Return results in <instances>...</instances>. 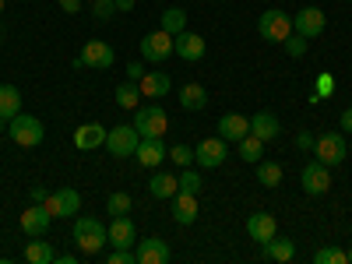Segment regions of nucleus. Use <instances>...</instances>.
I'll use <instances>...</instances> for the list:
<instances>
[{
    "label": "nucleus",
    "instance_id": "1a4fd4ad",
    "mask_svg": "<svg viewBox=\"0 0 352 264\" xmlns=\"http://www.w3.org/2000/svg\"><path fill=\"white\" fill-rule=\"evenodd\" d=\"M328 28V14L320 11V8H300L296 11V18H292V32H300L303 39H317L320 32Z\"/></svg>",
    "mask_w": 352,
    "mask_h": 264
},
{
    "label": "nucleus",
    "instance_id": "a211bd4d",
    "mask_svg": "<svg viewBox=\"0 0 352 264\" xmlns=\"http://www.w3.org/2000/svg\"><path fill=\"white\" fill-rule=\"evenodd\" d=\"M247 134H250V116H243V113H226L219 120V138L229 141V144H236Z\"/></svg>",
    "mask_w": 352,
    "mask_h": 264
},
{
    "label": "nucleus",
    "instance_id": "9d476101",
    "mask_svg": "<svg viewBox=\"0 0 352 264\" xmlns=\"http://www.w3.org/2000/svg\"><path fill=\"white\" fill-rule=\"evenodd\" d=\"M300 184H303V190L310 194V197H317V194H328L331 190V166H324V162H307L303 166V173H300Z\"/></svg>",
    "mask_w": 352,
    "mask_h": 264
},
{
    "label": "nucleus",
    "instance_id": "20e7f679",
    "mask_svg": "<svg viewBox=\"0 0 352 264\" xmlns=\"http://www.w3.org/2000/svg\"><path fill=\"white\" fill-rule=\"evenodd\" d=\"M257 32H261L264 43H285V39L292 36V18H289L285 11L272 8V11H264V14H261Z\"/></svg>",
    "mask_w": 352,
    "mask_h": 264
},
{
    "label": "nucleus",
    "instance_id": "c9c22d12",
    "mask_svg": "<svg viewBox=\"0 0 352 264\" xmlns=\"http://www.w3.org/2000/svg\"><path fill=\"white\" fill-rule=\"evenodd\" d=\"M169 159H173L176 166H194V148H190V144H173Z\"/></svg>",
    "mask_w": 352,
    "mask_h": 264
},
{
    "label": "nucleus",
    "instance_id": "7ed1b4c3",
    "mask_svg": "<svg viewBox=\"0 0 352 264\" xmlns=\"http://www.w3.org/2000/svg\"><path fill=\"white\" fill-rule=\"evenodd\" d=\"M138 141H141L138 127H134V124H120V127L106 131V152H109L113 159H134Z\"/></svg>",
    "mask_w": 352,
    "mask_h": 264
},
{
    "label": "nucleus",
    "instance_id": "cd10ccee",
    "mask_svg": "<svg viewBox=\"0 0 352 264\" xmlns=\"http://www.w3.org/2000/svg\"><path fill=\"white\" fill-rule=\"evenodd\" d=\"M116 106L120 109H138L141 106V88H138V81H124V85H116Z\"/></svg>",
    "mask_w": 352,
    "mask_h": 264
},
{
    "label": "nucleus",
    "instance_id": "c85d7f7f",
    "mask_svg": "<svg viewBox=\"0 0 352 264\" xmlns=\"http://www.w3.org/2000/svg\"><path fill=\"white\" fill-rule=\"evenodd\" d=\"M25 261L28 264H53L56 261V250L46 240H32V243L25 247Z\"/></svg>",
    "mask_w": 352,
    "mask_h": 264
},
{
    "label": "nucleus",
    "instance_id": "c756f323",
    "mask_svg": "<svg viewBox=\"0 0 352 264\" xmlns=\"http://www.w3.org/2000/svg\"><path fill=\"white\" fill-rule=\"evenodd\" d=\"M257 180H261V187L275 190V187L282 184V166L272 162V159H261V162H257Z\"/></svg>",
    "mask_w": 352,
    "mask_h": 264
},
{
    "label": "nucleus",
    "instance_id": "f03ea898",
    "mask_svg": "<svg viewBox=\"0 0 352 264\" xmlns=\"http://www.w3.org/2000/svg\"><path fill=\"white\" fill-rule=\"evenodd\" d=\"M8 134L14 144H21V148H36V144H43L46 138V127L39 116H28V113H18L8 120Z\"/></svg>",
    "mask_w": 352,
    "mask_h": 264
},
{
    "label": "nucleus",
    "instance_id": "ea45409f",
    "mask_svg": "<svg viewBox=\"0 0 352 264\" xmlns=\"http://www.w3.org/2000/svg\"><path fill=\"white\" fill-rule=\"evenodd\" d=\"M106 264H138V257H134L131 250H116V247H113V254H109Z\"/></svg>",
    "mask_w": 352,
    "mask_h": 264
},
{
    "label": "nucleus",
    "instance_id": "aec40b11",
    "mask_svg": "<svg viewBox=\"0 0 352 264\" xmlns=\"http://www.w3.org/2000/svg\"><path fill=\"white\" fill-rule=\"evenodd\" d=\"M250 134H254V138H261L264 144H268V141H275V138L282 134L278 116H275V113H268V109L254 113V116H250Z\"/></svg>",
    "mask_w": 352,
    "mask_h": 264
},
{
    "label": "nucleus",
    "instance_id": "ddd939ff",
    "mask_svg": "<svg viewBox=\"0 0 352 264\" xmlns=\"http://www.w3.org/2000/svg\"><path fill=\"white\" fill-rule=\"evenodd\" d=\"M134 257H138V264H169L173 250H169V243L159 240V236H144V240H138Z\"/></svg>",
    "mask_w": 352,
    "mask_h": 264
},
{
    "label": "nucleus",
    "instance_id": "de8ad7c7",
    "mask_svg": "<svg viewBox=\"0 0 352 264\" xmlns=\"http://www.w3.org/2000/svg\"><path fill=\"white\" fill-rule=\"evenodd\" d=\"M8 131V120H4V116H0V134H4Z\"/></svg>",
    "mask_w": 352,
    "mask_h": 264
},
{
    "label": "nucleus",
    "instance_id": "0eeeda50",
    "mask_svg": "<svg viewBox=\"0 0 352 264\" xmlns=\"http://www.w3.org/2000/svg\"><path fill=\"white\" fill-rule=\"evenodd\" d=\"M43 204L53 219H74L78 208H81V194L74 187H60V190H50Z\"/></svg>",
    "mask_w": 352,
    "mask_h": 264
},
{
    "label": "nucleus",
    "instance_id": "4c0bfd02",
    "mask_svg": "<svg viewBox=\"0 0 352 264\" xmlns=\"http://www.w3.org/2000/svg\"><path fill=\"white\" fill-rule=\"evenodd\" d=\"M92 11H96L99 21H109L116 14V0H92Z\"/></svg>",
    "mask_w": 352,
    "mask_h": 264
},
{
    "label": "nucleus",
    "instance_id": "f704fd0d",
    "mask_svg": "<svg viewBox=\"0 0 352 264\" xmlns=\"http://www.w3.org/2000/svg\"><path fill=\"white\" fill-rule=\"evenodd\" d=\"M176 180H180V190H187V194H201V184H204V176H201L197 169L184 166V173L176 176Z\"/></svg>",
    "mask_w": 352,
    "mask_h": 264
},
{
    "label": "nucleus",
    "instance_id": "58836bf2",
    "mask_svg": "<svg viewBox=\"0 0 352 264\" xmlns=\"http://www.w3.org/2000/svg\"><path fill=\"white\" fill-rule=\"evenodd\" d=\"M307 43H310V39H303L300 32H292V36L285 39V50H289V56H303V53H307Z\"/></svg>",
    "mask_w": 352,
    "mask_h": 264
},
{
    "label": "nucleus",
    "instance_id": "a18cd8bd",
    "mask_svg": "<svg viewBox=\"0 0 352 264\" xmlns=\"http://www.w3.org/2000/svg\"><path fill=\"white\" fill-rule=\"evenodd\" d=\"M342 131H345V134H352V106H349V109H342Z\"/></svg>",
    "mask_w": 352,
    "mask_h": 264
},
{
    "label": "nucleus",
    "instance_id": "4468645a",
    "mask_svg": "<svg viewBox=\"0 0 352 264\" xmlns=\"http://www.w3.org/2000/svg\"><path fill=\"white\" fill-rule=\"evenodd\" d=\"M173 53L180 56V60H187V64H197V60H204V36H197V32H184L173 39Z\"/></svg>",
    "mask_w": 352,
    "mask_h": 264
},
{
    "label": "nucleus",
    "instance_id": "a19ab883",
    "mask_svg": "<svg viewBox=\"0 0 352 264\" xmlns=\"http://www.w3.org/2000/svg\"><path fill=\"white\" fill-rule=\"evenodd\" d=\"M314 141H317L314 134H307V131H300V134H296V148H303V152H314Z\"/></svg>",
    "mask_w": 352,
    "mask_h": 264
},
{
    "label": "nucleus",
    "instance_id": "2eb2a0df",
    "mask_svg": "<svg viewBox=\"0 0 352 264\" xmlns=\"http://www.w3.org/2000/svg\"><path fill=\"white\" fill-rule=\"evenodd\" d=\"M247 236L254 240V243H268L272 236H278V222L268 215V212H254L250 219H247Z\"/></svg>",
    "mask_w": 352,
    "mask_h": 264
},
{
    "label": "nucleus",
    "instance_id": "f257e3e1",
    "mask_svg": "<svg viewBox=\"0 0 352 264\" xmlns=\"http://www.w3.org/2000/svg\"><path fill=\"white\" fill-rule=\"evenodd\" d=\"M74 247L81 250V254H88V257H96L106 243H109V232H106V226L96 219V215H81V219H74Z\"/></svg>",
    "mask_w": 352,
    "mask_h": 264
},
{
    "label": "nucleus",
    "instance_id": "79ce46f5",
    "mask_svg": "<svg viewBox=\"0 0 352 264\" xmlns=\"http://www.w3.org/2000/svg\"><path fill=\"white\" fill-rule=\"evenodd\" d=\"M127 78H131V81H141V78H144V64H141V60H131V64H127Z\"/></svg>",
    "mask_w": 352,
    "mask_h": 264
},
{
    "label": "nucleus",
    "instance_id": "2f4dec72",
    "mask_svg": "<svg viewBox=\"0 0 352 264\" xmlns=\"http://www.w3.org/2000/svg\"><path fill=\"white\" fill-rule=\"evenodd\" d=\"M236 144H240V159H243V162H254V166L261 162V152H264V141H261V138L247 134V138H240Z\"/></svg>",
    "mask_w": 352,
    "mask_h": 264
},
{
    "label": "nucleus",
    "instance_id": "39448f33",
    "mask_svg": "<svg viewBox=\"0 0 352 264\" xmlns=\"http://www.w3.org/2000/svg\"><path fill=\"white\" fill-rule=\"evenodd\" d=\"M134 127H138V134L141 138H162L166 134V127H169V116H166V109L162 106H138L134 109Z\"/></svg>",
    "mask_w": 352,
    "mask_h": 264
},
{
    "label": "nucleus",
    "instance_id": "9b49d317",
    "mask_svg": "<svg viewBox=\"0 0 352 264\" xmlns=\"http://www.w3.org/2000/svg\"><path fill=\"white\" fill-rule=\"evenodd\" d=\"M173 39H176V36L162 32V28H159V32H148V36L141 39V56H144L148 64H166L169 56H173Z\"/></svg>",
    "mask_w": 352,
    "mask_h": 264
},
{
    "label": "nucleus",
    "instance_id": "3c124183",
    "mask_svg": "<svg viewBox=\"0 0 352 264\" xmlns=\"http://www.w3.org/2000/svg\"><path fill=\"white\" fill-rule=\"evenodd\" d=\"M349 264H352V250H349Z\"/></svg>",
    "mask_w": 352,
    "mask_h": 264
},
{
    "label": "nucleus",
    "instance_id": "09e8293b",
    "mask_svg": "<svg viewBox=\"0 0 352 264\" xmlns=\"http://www.w3.org/2000/svg\"><path fill=\"white\" fill-rule=\"evenodd\" d=\"M8 11V0H0V14H4Z\"/></svg>",
    "mask_w": 352,
    "mask_h": 264
},
{
    "label": "nucleus",
    "instance_id": "393cba45",
    "mask_svg": "<svg viewBox=\"0 0 352 264\" xmlns=\"http://www.w3.org/2000/svg\"><path fill=\"white\" fill-rule=\"evenodd\" d=\"M176 190H180V180H176V173H155L148 180V194L159 197V201H169Z\"/></svg>",
    "mask_w": 352,
    "mask_h": 264
},
{
    "label": "nucleus",
    "instance_id": "c03bdc74",
    "mask_svg": "<svg viewBox=\"0 0 352 264\" xmlns=\"http://www.w3.org/2000/svg\"><path fill=\"white\" fill-rule=\"evenodd\" d=\"M60 8H64V14H78L81 11V0H60Z\"/></svg>",
    "mask_w": 352,
    "mask_h": 264
},
{
    "label": "nucleus",
    "instance_id": "f8f14e48",
    "mask_svg": "<svg viewBox=\"0 0 352 264\" xmlns=\"http://www.w3.org/2000/svg\"><path fill=\"white\" fill-rule=\"evenodd\" d=\"M226 155H229V141H222V138H204L194 148V162L201 169H219L226 162Z\"/></svg>",
    "mask_w": 352,
    "mask_h": 264
},
{
    "label": "nucleus",
    "instance_id": "7c9ffc66",
    "mask_svg": "<svg viewBox=\"0 0 352 264\" xmlns=\"http://www.w3.org/2000/svg\"><path fill=\"white\" fill-rule=\"evenodd\" d=\"M184 28H187V11H184V8H166V11H162V32L180 36Z\"/></svg>",
    "mask_w": 352,
    "mask_h": 264
},
{
    "label": "nucleus",
    "instance_id": "dca6fc26",
    "mask_svg": "<svg viewBox=\"0 0 352 264\" xmlns=\"http://www.w3.org/2000/svg\"><path fill=\"white\" fill-rule=\"evenodd\" d=\"M50 222H53V215L46 212V204H36L32 201V208H25L21 212V229H25V236H43V232L50 229Z\"/></svg>",
    "mask_w": 352,
    "mask_h": 264
},
{
    "label": "nucleus",
    "instance_id": "b1692460",
    "mask_svg": "<svg viewBox=\"0 0 352 264\" xmlns=\"http://www.w3.org/2000/svg\"><path fill=\"white\" fill-rule=\"evenodd\" d=\"M261 250H264V257H268V261H278V264H289L292 257H296V243H292L289 236H272Z\"/></svg>",
    "mask_w": 352,
    "mask_h": 264
},
{
    "label": "nucleus",
    "instance_id": "6e6552de",
    "mask_svg": "<svg viewBox=\"0 0 352 264\" xmlns=\"http://www.w3.org/2000/svg\"><path fill=\"white\" fill-rule=\"evenodd\" d=\"M314 152H317V162H324V166H342L349 148H345V138L338 131H324L317 141H314Z\"/></svg>",
    "mask_w": 352,
    "mask_h": 264
},
{
    "label": "nucleus",
    "instance_id": "473e14b6",
    "mask_svg": "<svg viewBox=\"0 0 352 264\" xmlns=\"http://www.w3.org/2000/svg\"><path fill=\"white\" fill-rule=\"evenodd\" d=\"M314 264H349V250H342V247H320V250H314Z\"/></svg>",
    "mask_w": 352,
    "mask_h": 264
},
{
    "label": "nucleus",
    "instance_id": "423d86ee",
    "mask_svg": "<svg viewBox=\"0 0 352 264\" xmlns=\"http://www.w3.org/2000/svg\"><path fill=\"white\" fill-rule=\"evenodd\" d=\"M113 64H116V50L109 43H102V39H88L81 56L74 60V67H92V71H106Z\"/></svg>",
    "mask_w": 352,
    "mask_h": 264
},
{
    "label": "nucleus",
    "instance_id": "37998d69",
    "mask_svg": "<svg viewBox=\"0 0 352 264\" xmlns=\"http://www.w3.org/2000/svg\"><path fill=\"white\" fill-rule=\"evenodd\" d=\"M46 194H50V190H46V187H39V184H36L32 190H28V197H32L36 204H43V201H46Z\"/></svg>",
    "mask_w": 352,
    "mask_h": 264
},
{
    "label": "nucleus",
    "instance_id": "4be33fe9",
    "mask_svg": "<svg viewBox=\"0 0 352 264\" xmlns=\"http://www.w3.org/2000/svg\"><path fill=\"white\" fill-rule=\"evenodd\" d=\"M138 88H141V96H148V99H162V96H169L173 81H169L166 71H144V78L138 81Z\"/></svg>",
    "mask_w": 352,
    "mask_h": 264
},
{
    "label": "nucleus",
    "instance_id": "a878e982",
    "mask_svg": "<svg viewBox=\"0 0 352 264\" xmlns=\"http://www.w3.org/2000/svg\"><path fill=\"white\" fill-rule=\"evenodd\" d=\"M180 106L190 109V113H197V109L208 106V92H204V85H197V81L184 85V88H180Z\"/></svg>",
    "mask_w": 352,
    "mask_h": 264
},
{
    "label": "nucleus",
    "instance_id": "bb28decb",
    "mask_svg": "<svg viewBox=\"0 0 352 264\" xmlns=\"http://www.w3.org/2000/svg\"><path fill=\"white\" fill-rule=\"evenodd\" d=\"M21 113V92L14 85H0V116L4 120H11V116Z\"/></svg>",
    "mask_w": 352,
    "mask_h": 264
},
{
    "label": "nucleus",
    "instance_id": "49530a36",
    "mask_svg": "<svg viewBox=\"0 0 352 264\" xmlns=\"http://www.w3.org/2000/svg\"><path fill=\"white\" fill-rule=\"evenodd\" d=\"M134 8V0H116V11H131Z\"/></svg>",
    "mask_w": 352,
    "mask_h": 264
},
{
    "label": "nucleus",
    "instance_id": "72a5a7b5",
    "mask_svg": "<svg viewBox=\"0 0 352 264\" xmlns=\"http://www.w3.org/2000/svg\"><path fill=\"white\" fill-rule=\"evenodd\" d=\"M106 212L116 219V215H127L131 212V194L127 190H116V194H109V201H106Z\"/></svg>",
    "mask_w": 352,
    "mask_h": 264
},
{
    "label": "nucleus",
    "instance_id": "6ab92c4d",
    "mask_svg": "<svg viewBox=\"0 0 352 264\" xmlns=\"http://www.w3.org/2000/svg\"><path fill=\"white\" fill-rule=\"evenodd\" d=\"M166 155H169V148L162 144V138H141V141H138V152H134V159H138L144 169H155Z\"/></svg>",
    "mask_w": 352,
    "mask_h": 264
},
{
    "label": "nucleus",
    "instance_id": "f3484780",
    "mask_svg": "<svg viewBox=\"0 0 352 264\" xmlns=\"http://www.w3.org/2000/svg\"><path fill=\"white\" fill-rule=\"evenodd\" d=\"M106 232H109V243H113L116 250H131V247L138 243V229H134V222H131L127 215H116Z\"/></svg>",
    "mask_w": 352,
    "mask_h": 264
},
{
    "label": "nucleus",
    "instance_id": "5701e85b",
    "mask_svg": "<svg viewBox=\"0 0 352 264\" xmlns=\"http://www.w3.org/2000/svg\"><path fill=\"white\" fill-rule=\"evenodd\" d=\"M74 144H78L81 152L99 148V144H106V127H102V124H81V127L74 131Z\"/></svg>",
    "mask_w": 352,
    "mask_h": 264
},
{
    "label": "nucleus",
    "instance_id": "e433bc0d",
    "mask_svg": "<svg viewBox=\"0 0 352 264\" xmlns=\"http://www.w3.org/2000/svg\"><path fill=\"white\" fill-rule=\"evenodd\" d=\"M331 92H335V78H331V74H320L310 99H314V102H317V99H331Z\"/></svg>",
    "mask_w": 352,
    "mask_h": 264
},
{
    "label": "nucleus",
    "instance_id": "8fccbe9b",
    "mask_svg": "<svg viewBox=\"0 0 352 264\" xmlns=\"http://www.w3.org/2000/svg\"><path fill=\"white\" fill-rule=\"evenodd\" d=\"M0 39H4V25H0Z\"/></svg>",
    "mask_w": 352,
    "mask_h": 264
},
{
    "label": "nucleus",
    "instance_id": "412c9836",
    "mask_svg": "<svg viewBox=\"0 0 352 264\" xmlns=\"http://www.w3.org/2000/svg\"><path fill=\"white\" fill-rule=\"evenodd\" d=\"M173 219L180 222V226H194L197 222V194L176 190L173 194Z\"/></svg>",
    "mask_w": 352,
    "mask_h": 264
}]
</instances>
